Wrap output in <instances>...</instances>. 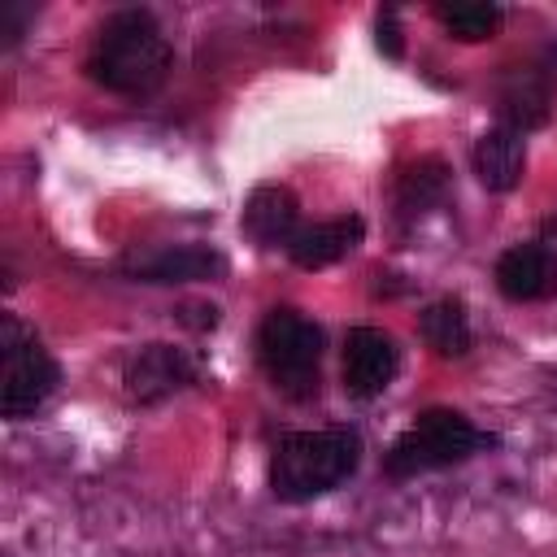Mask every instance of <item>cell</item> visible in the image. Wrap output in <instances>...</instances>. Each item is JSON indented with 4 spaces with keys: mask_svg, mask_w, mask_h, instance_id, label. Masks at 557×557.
I'll return each mask as SVG.
<instances>
[{
    "mask_svg": "<svg viewBox=\"0 0 557 557\" xmlns=\"http://www.w3.org/2000/svg\"><path fill=\"white\" fill-rule=\"evenodd\" d=\"M83 70L96 87L126 100H144L170 78L174 48L148 9H113L96 30Z\"/></svg>",
    "mask_w": 557,
    "mask_h": 557,
    "instance_id": "6da1fadb",
    "label": "cell"
},
{
    "mask_svg": "<svg viewBox=\"0 0 557 557\" xmlns=\"http://www.w3.org/2000/svg\"><path fill=\"white\" fill-rule=\"evenodd\" d=\"M361 466V435L352 426H313L278 435L270 453V492L283 505H309L339 483H348Z\"/></svg>",
    "mask_w": 557,
    "mask_h": 557,
    "instance_id": "7a4b0ae2",
    "label": "cell"
},
{
    "mask_svg": "<svg viewBox=\"0 0 557 557\" xmlns=\"http://www.w3.org/2000/svg\"><path fill=\"white\" fill-rule=\"evenodd\" d=\"M496 448V435L479 431L466 413L457 409H422L383 453V474L387 479H418L431 470H448L470 461L474 453Z\"/></svg>",
    "mask_w": 557,
    "mask_h": 557,
    "instance_id": "3957f363",
    "label": "cell"
},
{
    "mask_svg": "<svg viewBox=\"0 0 557 557\" xmlns=\"http://www.w3.org/2000/svg\"><path fill=\"white\" fill-rule=\"evenodd\" d=\"M322 348H326V335L322 326L292 309V305H278L261 318L257 326V361L265 370V379L287 396V400H313L318 396V383H322Z\"/></svg>",
    "mask_w": 557,
    "mask_h": 557,
    "instance_id": "277c9868",
    "label": "cell"
},
{
    "mask_svg": "<svg viewBox=\"0 0 557 557\" xmlns=\"http://www.w3.org/2000/svg\"><path fill=\"white\" fill-rule=\"evenodd\" d=\"M57 387L61 366L44 339L17 313H0V413L9 422L35 418V409H44Z\"/></svg>",
    "mask_w": 557,
    "mask_h": 557,
    "instance_id": "5b68a950",
    "label": "cell"
},
{
    "mask_svg": "<svg viewBox=\"0 0 557 557\" xmlns=\"http://www.w3.org/2000/svg\"><path fill=\"white\" fill-rule=\"evenodd\" d=\"M196 379H200V361L178 344H144L122 370V387L131 405H161L174 392L191 387Z\"/></svg>",
    "mask_w": 557,
    "mask_h": 557,
    "instance_id": "8992f818",
    "label": "cell"
},
{
    "mask_svg": "<svg viewBox=\"0 0 557 557\" xmlns=\"http://www.w3.org/2000/svg\"><path fill=\"white\" fill-rule=\"evenodd\" d=\"M400 370V348L379 326H352L344 335V392L352 400H374Z\"/></svg>",
    "mask_w": 557,
    "mask_h": 557,
    "instance_id": "52a82bcc",
    "label": "cell"
},
{
    "mask_svg": "<svg viewBox=\"0 0 557 557\" xmlns=\"http://www.w3.org/2000/svg\"><path fill=\"white\" fill-rule=\"evenodd\" d=\"M496 287L505 300L531 305L557 296V252L548 244H513L496 257Z\"/></svg>",
    "mask_w": 557,
    "mask_h": 557,
    "instance_id": "ba28073f",
    "label": "cell"
},
{
    "mask_svg": "<svg viewBox=\"0 0 557 557\" xmlns=\"http://www.w3.org/2000/svg\"><path fill=\"white\" fill-rule=\"evenodd\" d=\"M239 226L257 248H287L300 231V205H296L292 187H283V183L252 187L248 200H244Z\"/></svg>",
    "mask_w": 557,
    "mask_h": 557,
    "instance_id": "9c48e42d",
    "label": "cell"
},
{
    "mask_svg": "<svg viewBox=\"0 0 557 557\" xmlns=\"http://www.w3.org/2000/svg\"><path fill=\"white\" fill-rule=\"evenodd\" d=\"M222 270H226L222 252L205 244H165L157 252L126 261V274L139 283H200V278H218Z\"/></svg>",
    "mask_w": 557,
    "mask_h": 557,
    "instance_id": "30bf717a",
    "label": "cell"
},
{
    "mask_svg": "<svg viewBox=\"0 0 557 557\" xmlns=\"http://www.w3.org/2000/svg\"><path fill=\"white\" fill-rule=\"evenodd\" d=\"M366 235V222L357 213H339V218H326V222H309L296 231V239L287 244V257L300 265V270H326L335 261H344Z\"/></svg>",
    "mask_w": 557,
    "mask_h": 557,
    "instance_id": "8fae6325",
    "label": "cell"
},
{
    "mask_svg": "<svg viewBox=\"0 0 557 557\" xmlns=\"http://www.w3.org/2000/svg\"><path fill=\"white\" fill-rule=\"evenodd\" d=\"M527 170V139L513 126H487L474 139V174L487 191H513Z\"/></svg>",
    "mask_w": 557,
    "mask_h": 557,
    "instance_id": "7c38bea8",
    "label": "cell"
},
{
    "mask_svg": "<svg viewBox=\"0 0 557 557\" xmlns=\"http://www.w3.org/2000/svg\"><path fill=\"white\" fill-rule=\"evenodd\" d=\"M553 113V78L544 65H527V70H513L505 91H500V126H513V131H535L544 126Z\"/></svg>",
    "mask_w": 557,
    "mask_h": 557,
    "instance_id": "4fadbf2b",
    "label": "cell"
},
{
    "mask_svg": "<svg viewBox=\"0 0 557 557\" xmlns=\"http://www.w3.org/2000/svg\"><path fill=\"white\" fill-rule=\"evenodd\" d=\"M448 196V165L440 157H418L396 174V218L413 222L440 209Z\"/></svg>",
    "mask_w": 557,
    "mask_h": 557,
    "instance_id": "5bb4252c",
    "label": "cell"
},
{
    "mask_svg": "<svg viewBox=\"0 0 557 557\" xmlns=\"http://www.w3.org/2000/svg\"><path fill=\"white\" fill-rule=\"evenodd\" d=\"M418 335H422V344L435 352V357H444V361H457V357H466L470 352V318H466V305L457 300V296H440V300H431L426 309H422V318H418Z\"/></svg>",
    "mask_w": 557,
    "mask_h": 557,
    "instance_id": "9a60e30c",
    "label": "cell"
},
{
    "mask_svg": "<svg viewBox=\"0 0 557 557\" xmlns=\"http://www.w3.org/2000/svg\"><path fill=\"white\" fill-rule=\"evenodd\" d=\"M435 17L444 22V30L461 44H479V39H492L505 22L500 4L492 0H453V4H435Z\"/></svg>",
    "mask_w": 557,
    "mask_h": 557,
    "instance_id": "2e32d148",
    "label": "cell"
},
{
    "mask_svg": "<svg viewBox=\"0 0 557 557\" xmlns=\"http://www.w3.org/2000/svg\"><path fill=\"white\" fill-rule=\"evenodd\" d=\"M30 22H35L30 0H0V48H17Z\"/></svg>",
    "mask_w": 557,
    "mask_h": 557,
    "instance_id": "e0dca14e",
    "label": "cell"
},
{
    "mask_svg": "<svg viewBox=\"0 0 557 557\" xmlns=\"http://www.w3.org/2000/svg\"><path fill=\"white\" fill-rule=\"evenodd\" d=\"M374 44L387 61H400L405 57V39H400V26H396V9H379L374 17Z\"/></svg>",
    "mask_w": 557,
    "mask_h": 557,
    "instance_id": "ac0fdd59",
    "label": "cell"
}]
</instances>
